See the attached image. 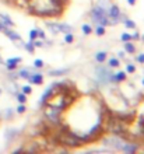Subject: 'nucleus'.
Returning <instances> with one entry per match:
<instances>
[{
	"label": "nucleus",
	"mask_w": 144,
	"mask_h": 154,
	"mask_svg": "<svg viewBox=\"0 0 144 154\" xmlns=\"http://www.w3.org/2000/svg\"><path fill=\"white\" fill-rule=\"evenodd\" d=\"M57 140L60 144H64V146H69V147H78V146H81L84 144V140H83L81 137H78V136H76L74 133H71L69 130H63L59 133L57 136Z\"/></svg>",
	"instance_id": "obj_1"
},
{
	"label": "nucleus",
	"mask_w": 144,
	"mask_h": 154,
	"mask_svg": "<svg viewBox=\"0 0 144 154\" xmlns=\"http://www.w3.org/2000/svg\"><path fill=\"white\" fill-rule=\"evenodd\" d=\"M59 114H60V109L56 108V107L52 108V105H48L46 109H45V116H46L52 123L59 122Z\"/></svg>",
	"instance_id": "obj_2"
},
{
	"label": "nucleus",
	"mask_w": 144,
	"mask_h": 154,
	"mask_svg": "<svg viewBox=\"0 0 144 154\" xmlns=\"http://www.w3.org/2000/svg\"><path fill=\"white\" fill-rule=\"evenodd\" d=\"M92 18H94V21H97V23H101L102 25H105L108 23L107 16H105L104 10H102L101 7H95L94 10H92Z\"/></svg>",
	"instance_id": "obj_3"
},
{
	"label": "nucleus",
	"mask_w": 144,
	"mask_h": 154,
	"mask_svg": "<svg viewBox=\"0 0 144 154\" xmlns=\"http://www.w3.org/2000/svg\"><path fill=\"white\" fill-rule=\"evenodd\" d=\"M109 14H111L112 23H116V21L120 18V11H119V8H118L116 6H112V7H111V11H109Z\"/></svg>",
	"instance_id": "obj_4"
},
{
	"label": "nucleus",
	"mask_w": 144,
	"mask_h": 154,
	"mask_svg": "<svg viewBox=\"0 0 144 154\" xmlns=\"http://www.w3.org/2000/svg\"><path fill=\"white\" fill-rule=\"evenodd\" d=\"M42 74H32L31 77H30V81L31 83H35V84H41L42 83Z\"/></svg>",
	"instance_id": "obj_5"
},
{
	"label": "nucleus",
	"mask_w": 144,
	"mask_h": 154,
	"mask_svg": "<svg viewBox=\"0 0 144 154\" xmlns=\"http://www.w3.org/2000/svg\"><path fill=\"white\" fill-rule=\"evenodd\" d=\"M3 30H4V32H6V35H7V37H10L11 39H17V41H21V38H20V37L17 35V34H14L13 31L7 30V28H3Z\"/></svg>",
	"instance_id": "obj_6"
},
{
	"label": "nucleus",
	"mask_w": 144,
	"mask_h": 154,
	"mask_svg": "<svg viewBox=\"0 0 144 154\" xmlns=\"http://www.w3.org/2000/svg\"><path fill=\"white\" fill-rule=\"evenodd\" d=\"M95 58H97L98 62H104V60L107 59V53H105V52H100V53H97V56H95Z\"/></svg>",
	"instance_id": "obj_7"
},
{
	"label": "nucleus",
	"mask_w": 144,
	"mask_h": 154,
	"mask_svg": "<svg viewBox=\"0 0 144 154\" xmlns=\"http://www.w3.org/2000/svg\"><path fill=\"white\" fill-rule=\"evenodd\" d=\"M48 27H49V28H52L55 32H60V24H52V23H49V24H48Z\"/></svg>",
	"instance_id": "obj_8"
},
{
	"label": "nucleus",
	"mask_w": 144,
	"mask_h": 154,
	"mask_svg": "<svg viewBox=\"0 0 144 154\" xmlns=\"http://www.w3.org/2000/svg\"><path fill=\"white\" fill-rule=\"evenodd\" d=\"M71 27H69L67 24H60V32H70Z\"/></svg>",
	"instance_id": "obj_9"
},
{
	"label": "nucleus",
	"mask_w": 144,
	"mask_h": 154,
	"mask_svg": "<svg viewBox=\"0 0 144 154\" xmlns=\"http://www.w3.org/2000/svg\"><path fill=\"white\" fill-rule=\"evenodd\" d=\"M126 51L129 52V53H133V52H134V46H133L130 42H126Z\"/></svg>",
	"instance_id": "obj_10"
},
{
	"label": "nucleus",
	"mask_w": 144,
	"mask_h": 154,
	"mask_svg": "<svg viewBox=\"0 0 144 154\" xmlns=\"http://www.w3.org/2000/svg\"><path fill=\"white\" fill-rule=\"evenodd\" d=\"M97 35H104V34H105V28H104V27L102 25H100V27H97Z\"/></svg>",
	"instance_id": "obj_11"
},
{
	"label": "nucleus",
	"mask_w": 144,
	"mask_h": 154,
	"mask_svg": "<svg viewBox=\"0 0 144 154\" xmlns=\"http://www.w3.org/2000/svg\"><path fill=\"white\" fill-rule=\"evenodd\" d=\"M20 62H21L20 58H14V59H10V60L7 62V64H16V63H20Z\"/></svg>",
	"instance_id": "obj_12"
},
{
	"label": "nucleus",
	"mask_w": 144,
	"mask_h": 154,
	"mask_svg": "<svg viewBox=\"0 0 144 154\" xmlns=\"http://www.w3.org/2000/svg\"><path fill=\"white\" fill-rule=\"evenodd\" d=\"M109 64H111L112 67H116V66H119V60H118V59H111V60H109Z\"/></svg>",
	"instance_id": "obj_13"
},
{
	"label": "nucleus",
	"mask_w": 144,
	"mask_h": 154,
	"mask_svg": "<svg viewBox=\"0 0 144 154\" xmlns=\"http://www.w3.org/2000/svg\"><path fill=\"white\" fill-rule=\"evenodd\" d=\"M20 76H21V77H24V78H30V77H31L32 74H30V73H28V71L23 70V71H20Z\"/></svg>",
	"instance_id": "obj_14"
},
{
	"label": "nucleus",
	"mask_w": 144,
	"mask_h": 154,
	"mask_svg": "<svg viewBox=\"0 0 144 154\" xmlns=\"http://www.w3.org/2000/svg\"><path fill=\"white\" fill-rule=\"evenodd\" d=\"M125 78H126V74L123 71H119V73L116 74V80H125Z\"/></svg>",
	"instance_id": "obj_15"
},
{
	"label": "nucleus",
	"mask_w": 144,
	"mask_h": 154,
	"mask_svg": "<svg viewBox=\"0 0 144 154\" xmlns=\"http://www.w3.org/2000/svg\"><path fill=\"white\" fill-rule=\"evenodd\" d=\"M64 42H67V44L73 42V35H71V34H67V35L64 37Z\"/></svg>",
	"instance_id": "obj_16"
},
{
	"label": "nucleus",
	"mask_w": 144,
	"mask_h": 154,
	"mask_svg": "<svg viewBox=\"0 0 144 154\" xmlns=\"http://www.w3.org/2000/svg\"><path fill=\"white\" fill-rule=\"evenodd\" d=\"M23 91H24V94H31V87H30V85H24V87H23Z\"/></svg>",
	"instance_id": "obj_17"
},
{
	"label": "nucleus",
	"mask_w": 144,
	"mask_h": 154,
	"mask_svg": "<svg viewBox=\"0 0 144 154\" xmlns=\"http://www.w3.org/2000/svg\"><path fill=\"white\" fill-rule=\"evenodd\" d=\"M38 37V32H37V30H34V31H31L30 32V38L31 39H35Z\"/></svg>",
	"instance_id": "obj_18"
},
{
	"label": "nucleus",
	"mask_w": 144,
	"mask_h": 154,
	"mask_svg": "<svg viewBox=\"0 0 144 154\" xmlns=\"http://www.w3.org/2000/svg\"><path fill=\"white\" fill-rule=\"evenodd\" d=\"M126 25L129 27V28H134V27H136V24H134L133 21H130V20H126Z\"/></svg>",
	"instance_id": "obj_19"
},
{
	"label": "nucleus",
	"mask_w": 144,
	"mask_h": 154,
	"mask_svg": "<svg viewBox=\"0 0 144 154\" xmlns=\"http://www.w3.org/2000/svg\"><path fill=\"white\" fill-rule=\"evenodd\" d=\"M17 100H18V101H20L21 104H24V102H25V95H24V94H18Z\"/></svg>",
	"instance_id": "obj_20"
},
{
	"label": "nucleus",
	"mask_w": 144,
	"mask_h": 154,
	"mask_svg": "<svg viewBox=\"0 0 144 154\" xmlns=\"http://www.w3.org/2000/svg\"><path fill=\"white\" fill-rule=\"evenodd\" d=\"M122 39H123L125 42H127V41H130V39H132V37H130L129 34H123V35H122Z\"/></svg>",
	"instance_id": "obj_21"
},
{
	"label": "nucleus",
	"mask_w": 144,
	"mask_h": 154,
	"mask_svg": "<svg viewBox=\"0 0 144 154\" xmlns=\"http://www.w3.org/2000/svg\"><path fill=\"white\" fill-rule=\"evenodd\" d=\"M83 31L85 32V34H90V32H91V27L90 25H83Z\"/></svg>",
	"instance_id": "obj_22"
},
{
	"label": "nucleus",
	"mask_w": 144,
	"mask_h": 154,
	"mask_svg": "<svg viewBox=\"0 0 144 154\" xmlns=\"http://www.w3.org/2000/svg\"><path fill=\"white\" fill-rule=\"evenodd\" d=\"M134 70H136V67H134L133 64H127V71H129V73H133Z\"/></svg>",
	"instance_id": "obj_23"
},
{
	"label": "nucleus",
	"mask_w": 144,
	"mask_h": 154,
	"mask_svg": "<svg viewBox=\"0 0 144 154\" xmlns=\"http://www.w3.org/2000/svg\"><path fill=\"white\" fill-rule=\"evenodd\" d=\"M35 66H37V67H42V66H44V62L39 60V59H37V60H35Z\"/></svg>",
	"instance_id": "obj_24"
},
{
	"label": "nucleus",
	"mask_w": 144,
	"mask_h": 154,
	"mask_svg": "<svg viewBox=\"0 0 144 154\" xmlns=\"http://www.w3.org/2000/svg\"><path fill=\"white\" fill-rule=\"evenodd\" d=\"M25 48H27V51H28V52H31V53L34 52V46H32L31 44H27V45H25Z\"/></svg>",
	"instance_id": "obj_25"
},
{
	"label": "nucleus",
	"mask_w": 144,
	"mask_h": 154,
	"mask_svg": "<svg viewBox=\"0 0 144 154\" xmlns=\"http://www.w3.org/2000/svg\"><path fill=\"white\" fill-rule=\"evenodd\" d=\"M17 111H18L20 114H23V112H24V111H25V107H24V105H20L18 108H17Z\"/></svg>",
	"instance_id": "obj_26"
},
{
	"label": "nucleus",
	"mask_w": 144,
	"mask_h": 154,
	"mask_svg": "<svg viewBox=\"0 0 144 154\" xmlns=\"http://www.w3.org/2000/svg\"><path fill=\"white\" fill-rule=\"evenodd\" d=\"M138 62H141V63H144V55H140V56H138Z\"/></svg>",
	"instance_id": "obj_27"
},
{
	"label": "nucleus",
	"mask_w": 144,
	"mask_h": 154,
	"mask_svg": "<svg viewBox=\"0 0 144 154\" xmlns=\"http://www.w3.org/2000/svg\"><path fill=\"white\" fill-rule=\"evenodd\" d=\"M37 32H38V35H39L41 38H44V37H45V34H44V32H42V31H37Z\"/></svg>",
	"instance_id": "obj_28"
},
{
	"label": "nucleus",
	"mask_w": 144,
	"mask_h": 154,
	"mask_svg": "<svg viewBox=\"0 0 144 154\" xmlns=\"http://www.w3.org/2000/svg\"><path fill=\"white\" fill-rule=\"evenodd\" d=\"M127 1H129L130 4H134V3H136V0H127Z\"/></svg>",
	"instance_id": "obj_29"
},
{
	"label": "nucleus",
	"mask_w": 144,
	"mask_h": 154,
	"mask_svg": "<svg viewBox=\"0 0 144 154\" xmlns=\"http://www.w3.org/2000/svg\"><path fill=\"white\" fill-rule=\"evenodd\" d=\"M1 28H3V27H1V24H0V30H1Z\"/></svg>",
	"instance_id": "obj_30"
},
{
	"label": "nucleus",
	"mask_w": 144,
	"mask_h": 154,
	"mask_svg": "<svg viewBox=\"0 0 144 154\" xmlns=\"http://www.w3.org/2000/svg\"><path fill=\"white\" fill-rule=\"evenodd\" d=\"M143 84H144V78H143Z\"/></svg>",
	"instance_id": "obj_31"
}]
</instances>
